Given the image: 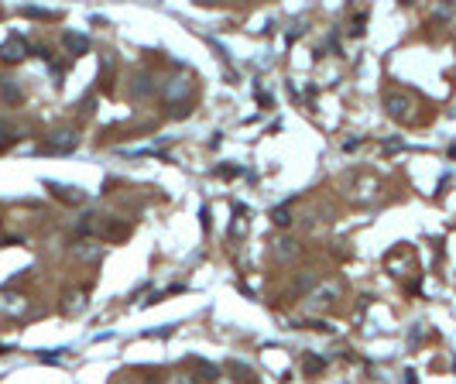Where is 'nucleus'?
Wrapping results in <instances>:
<instances>
[{
    "label": "nucleus",
    "instance_id": "f03ea898",
    "mask_svg": "<svg viewBox=\"0 0 456 384\" xmlns=\"http://www.w3.org/2000/svg\"><path fill=\"white\" fill-rule=\"evenodd\" d=\"M412 97H405V93H388L384 97V110H388V117L391 120H408L412 117Z\"/></svg>",
    "mask_w": 456,
    "mask_h": 384
},
{
    "label": "nucleus",
    "instance_id": "a211bd4d",
    "mask_svg": "<svg viewBox=\"0 0 456 384\" xmlns=\"http://www.w3.org/2000/svg\"><path fill=\"white\" fill-rule=\"evenodd\" d=\"M21 14H25V18H45V21H49V18H55L52 11H42V7H25Z\"/></svg>",
    "mask_w": 456,
    "mask_h": 384
},
{
    "label": "nucleus",
    "instance_id": "2eb2a0df",
    "mask_svg": "<svg viewBox=\"0 0 456 384\" xmlns=\"http://www.w3.org/2000/svg\"><path fill=\"white\" fill-rule=\"evenodd\" d=\"M271 220H274L278 227H289V223H292V213H289V206H278V209L271 213Z\"/></svg>",
    "mask_w": 456,
    "mask_h": 384
},
{
    "label": "nucleus",
    "instance_id": "7ed1b4c3",
    "mask_svg": "<svg viewBox=\"0 0 456 384\" xmlns=\"http://www.w3.org/2000/svg\"><path fill=\"white\" fill-rule=\"evenodd\" d=\"M27 58V42L25 38H7L4 45H0V62H7V66H18V62H25Z\"/></svg>",
    "mask_w": 456,
    "mask_h": 384
},
{
    "label": "nucleus",
    "instance_id": "39448f33",
    "mask_svg": "<svg viewBox=\"0 0 456 384\" xmlns=\"http://www.w3.org/2000/svg\"><path fill=\"white\" fill-rule=\"evenodd\" d=\"M155 93H158V76H151V73L134 76V82H131V97H134V100H148V97H155Z\"/></svg>",
    "mask_w": 456,
    "mask_h": 384
},
{
    "label": "nucleus",
    "instance_id": "f3484780",
    "mask_svg": "<svg viewBox=\"0 0 456 384\" xmlns=\"http://www.w3.org/2000/svg\"><path fill=\"white\" fill-rule=\"evenodd\" d=\"M322 367H326V360L322 357H305V374H319Z\"/></svg>",
    "mask_w": 456,
    "mask_h": 384
},
{
    "label": "nucleus",
    "instance_id": "20e7f679",
    "mask_svg": "<svg viewBox=\"0 0 456 384\" xmlns=\"http://www.w3.org/2000/svg\"><path fill=\"white\" fill-rule=\"evenodd\" d=\"M49 192H52L58 203H65V206H80L86 203V192L82 189H76V185H62V182H49Z\"/></svg>",
    "mask_w": 456,
    "mask_h": 384
},
{
    "label": "nucleus",
    "instance_id": "423d86ee",
    "mask_svg": "<svg viewBox=\"0 0 456 384\" xmlns=\"http://www.w3.org/2000/svg\"><path fill=\"white\" fill-rule=\"evenodd\" d=\"M186 93H189V76H172L165 86H161V97L172 100V103H179Z\"/></svg>",
    "mask_w": 456,
    "mask_h": 384
},
{
    "label": "nucleus",
    "instance_id": "ddd939ff",
    "mask_svg": "<svg viewBox=\"0 0 456 384\" xmlns=\"http://www.w3.org/2000/svg\"><path fill=\"white\" fill-rule=\"evenodd\" d=\"M274 254H278V257H292V254H296V244L281 237V240H274Z\"/></svg>",
    "mask_w": 456,
    "mask_h": 384
},
{
    "label": "nucleus",
    "instance_id": "9b49d317",
    "mask_svg": "<svg viewBox=\"0 0 456 384\" xmlns=\"http://www.w3.org/2000/svg\"><path fill=\"white\" fill-rule=\"evenodd\" d=\"M76 257H80V261H96V257H100V244H93V240L76 244Z\"/></svg>",
    "mask_w": 456,
    "mask_h": 384
},
{
    "label": "nucleus",
    "instance_id": "4468645a",
    "mask_svg": "<svg viewBox=\"0 0 456 384\" xmlns=\"http://www.w3.org/2000/svg\"><path fill=\"white\" fill-rule=\"evenodd\" d=\"M14 137H18V134H14V128H11L7 120H0V151H4V148H7Z\"/></svg>",
    "mask_w": 456,
    "mask_h": 384
},
{
    "label": "nucleus",
    "instance_id": "f257e3e1",
    "mask_svg": "<svg viewBox=\"0 0 456 384\" xmlns=\"http://www.w3.org/2000/svg\"><path fill=\"white\" fill-rule=\"evenodd\" d=\"M76 148H80V130L76 128L55 130L52 137L45 141V151L49 154H69V151H76Z\"/></svg>",
    "mask_w": 456,
    "mask_h": 384
},
{
    "label": "nucleus",
    "instance_id": "6e6552de",
    "mask_svg": "<svg viewBox=\"0 0 456 384\" xmlns=\"http://www.w3.org/2000/svg\"><path fill=\"white\" fill-rule=\"evenodd\" d=\"M25 309H27V299H25V295L0 292V312H11V316H18V312H25Z\"/></svg>",
    "mask_w": 456,
    "mask_h": 384
},
{
    "label": "nucleus",
    "instance_id": "aec40b11",
    "mask_svg": "<svg viewBox=\"0 0 456 384\" xmlns=\"http://www.w3.org/2000/svg\"><path fill=\"white\" fill-rule=\"evenodd\" d=\"M402 4H412V0H402Z\"/></svg>",
    "mask_w": 456,
    "mask_h": 384
},
{
    "label": "nucleus",
    "instance_id": "9d476101",
    "mask_svg": "<svg viewBox=\"0 0 456 384\" xmlns=\"http://www.w3.org/2000/svg\"><path fill=\"white\" fill-rule=\"evenodd\" d=\"M336 295H340L336 285H319L309 299H312V306H329V302H336Z\"/></svg>",
    "mask_w": 456,
    "mask_h": 384
},
{
    "label": "nucleus",
    "instance_id": "1a4fd4ad",
    "mask_svg": "<svg viewBox=\"0 0 456 384\" xmlns=\"http://www.w3.org/2000/svg\"><path fill=\"white\" fill-rule=\"evenodd\" d=\"M62 45L69 49V55H86V51H89V38H86V35H76V31H65V35H62Z\"/></svg>",
    "mask_w": 456,
    "mask_h": 384
},
{
    "label": "nucleus",
    "instance_id": "6ab92c4d",
    "mask_svg": "<svg viewBox=\"0 0 456 384\" xmlns=\"http://www.w3.org/2000/svg\"><path fill=\"white\" fill-rule=\"evenodd\" d=\"M364 21H367V14H357L353 25H350V31H353V35H364Z\"/></svg>",
    "mask_w": 456,
    "mask_h": 384
},
{
    "label": "nucleus",
    "instance_id": "0eeeda50",
    "mask_svg": "<svg viewBox=\"0 0 456 384\" xmlns=\"http://www.w3.org/2000/svg\"><path fill=\"white\" fill-rule=\"evenodd\" d=\"M62 312L65 316H82L86 312V292H65V299H62Z\"/></svg>",
    "mask_w": 456,
    "mask_h": 384
},
{
    "label": "nucleus",
    "instance_id": "f8f14e48",
    "mask_svg": "<svg viewBox=\"0 0 456 384\" xmlns=\"http://www.w3.org/2000/svg\"><path fill=\"white\" fill-rule=\"evenodd\" d=\"M0 93H4V100H7V103H21V89H18L11 79H4V82H0Z\"/></svg>",
    "mask_w": 456,
    "mask_h": 384
},
{
    "label": "nucleus",
    "instance_id": "dca6fc26",
    "mask_svg": "<svg viewBox=\"0 0 456 384\" xmlns=\"http://www.w3.org/2000/svg\"><path fill=\"white\" fill-rule=\"evenodd\" d=\"M196 371H199L203 378H220V367H213V364H206V360H196Z\"/></svg>",
    "mask_w": 456,
    "mask_h": 384
}]
</instances>
